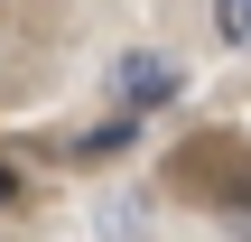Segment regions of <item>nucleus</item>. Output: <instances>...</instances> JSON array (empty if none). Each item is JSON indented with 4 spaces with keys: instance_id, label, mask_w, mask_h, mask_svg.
Masks as SVG:
<instances>
[{
    "instance_id": "nucleus-3",
    "label": "nucleus",
    "mask_w": 251,
    "mask_h": 242,
    "mask_svg": "<svg viewBox=\"0 0 251 242\" xmlns=\"http://www.w3.org/2000/svg\"><path fill=\"white\" fill-rule=\"evenodd\" d=\"M214 28H224L233 47H251V0H214Z\"/></svg>"
},
{
    "instance_id": "nucleus-4",
    "label": "nucleus",
    "mask_w": 251,
    "mask_h": 242,
    "mask_svg": "<svg viewBox=\"0 0 251 242\" xmlns=\"http://www.w3.org/2000/svg\"><path fill=\"white\" fill-rule=\"evenodd\" d=\"M0 205H19V168H0Z\"/></svg>"
},
{
    "instance_id": "nucleus-2",
    "label": "nucleus",
    "mask_w": 251,
    "mask_h": 242,
    "mask_svg": "<svg viewBox=\"0 0 251 242\" xmlns=\"http://www.w3.org/2000/svg\"><path fill=\"white\" fill-rule=\"evenodd\" d=\"M130 131H140V112H112V121H102V131H84V140H75V149H84V159H102V149H121V140H130Z\"/></svg>"
},
{
    "instance_id": "nucleus-1",
    "label": "nucleus",
    "mask_w": 251,
    "mask_h": 242,
    "mask_svg": "<svg viewBox=\"0 0 251 242\" xmlns=\"http://www.w3.org/2000/svg\"><path fill=\"white\" fill-rule=\"evenodd\" d=\"M177 93V65L168 56H121L112 65V112H158Z\"/></svg>"
}]
</instances>
